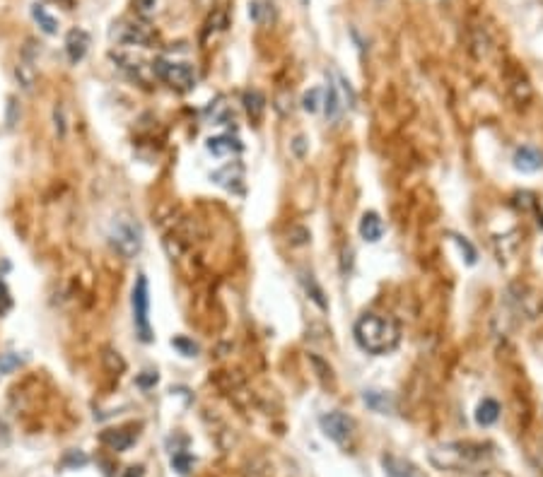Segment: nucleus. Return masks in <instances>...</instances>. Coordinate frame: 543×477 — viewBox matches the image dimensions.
Instances as JSON below:
<instances>
[{"mask_svg":"<svg viewBox=\"0 0 543 477\" xmlns=\"http://www.w3.org/2000/svg\"><path fill=\"white\" fill-rule=\"evenodd\" d=\"M319 89H311V92H307L304 94V104H302V106H304V111H316V108H319Z\"/></svg>","mask_w":543,"mask_h":477,"instance_id":"aec40b11","label":"nucleus"},{"mask_svg":"<svg viewBox=\"0 0 543 477\" xmlns=\"http://www.w3.org/2000/svg\"><path fill=\"white\" fill-rule=\"evenodd\" d=\"M89 49V34L85 30H70L68 36H65V54H68L70 63H80L85 58Z\"/></svg>","mask_w":543,"mask_h":477,"instance_id":"0eeeda50","label":"nucleus"},{"mask_svg":"<svg viewBox=\"0 0 543 477\" xmlns=\"http://www.w3.org/2000/svg\"><path fill=\"white\" fill-rule=\"evenodd\" d=\"M206 148H208V152H212L215 157H230V154L242 152V145H239V140L232 138V135H217V138H210Z\"/></svg>","mask_w":543,"mask_h":477,"instance_id":"9d476101","label":"nucleus"},{"mask_svg":"<svg viewBox=\"0 0 543 477\" xmlns=\"http://www.w3.org/2000/svg\"><path fill=\"white\" fill-rule=\"evenodd\" d=\"M10 306H12V296H10V292H8L5 282H0V314H8Z\"/></svg>","mask_w":543,"mask_h":477,"instance_id":"412c9836","label":"nucleus"},{"mask_svg":"<svg viewBox=\"0 0 543 477\" xmlns=\"http://www.w3.org/2000/svg\"><path fill=\"white\" fill-rule=\"evenodd\" d=\"M32 17H34V22L41 27V32H44V34H56V32H58V22H56L54 17L46 12V8L32 5Z\"/></svg>","mask_w":543,"mask_h":477,"instance_id":"2eb2a0df","label":"nucleus"},{"mask_svg":"<svg viewBox=\"0 0 543 477\" xmlns=\"http://www.w3.org/2000/svg\"><path fill=\"white\" fill-rule=\"evenodd\" d=\"M150 292H148V277L140 275L133 287V321L138 338L143 342H153V328H150Z\"/></svg>","mask_w":543,"mask_h":477,"instance_id":"20e7f679","label":"nucleus"},{"mask_svg":"<svg viewBox=\"0 0 543 477\" xmlns=\"http://www.w3.org/2000/svg\"><path fill=\"white\" fill-rule=\"evenodd\" d=\"M319 424H321V432L331 439V441H336L338 446H346L353 439V419L348 415L326 412L319 417Z\"/></svg>","mask_w":543,"mask_h":477,"instance_id":"423d86ee","label":"nucleus"},{"mask_svg":"<svg viewBox=\"0 0 543 477\" xmlns=\"http://www.w3.org/2000/svg\"><path fill=\"white\" fill-rule=\"evenodd\" d=\"M172 345L174 347H179L181 349L184 354H186V357H193V354L198 352V347L193 342H188V340H184V338H177V340H172Z\"/></svg>","mask_w":543,"mask_h":477,"instance_id":"5701e85b","label":"nucleus"},{"mask_svg":"<svg viewBox=\"0 0 543 477\" xmlns=\"http://www.w3.org/2000/svg\"><path fill=\"white\" fill-rule=\"evenodd\" d=\"M15 367H20V357H15V354H5V357L0 360V371H3V374L12 371Z\"/></svg>","mask_w":543,"mask_h":477,"instance_id":"b1692460","label":"nucleus"},{"mask_svg":"<svg viewBox=\"0 0 543 477\" xmlns=\"http://www.w3.org/2000/svg\"><path fill=\"white\" fill-rule=\"evenodd\" d=\"M485 451L480 443H445L430 453V461L440 470H466L483 461Z\"/></svg>","mask_w":543,"mask_h":477,"instance_id":"f03ea898","label":"nucleus"},{"mask_svg":"<svg viewBox=\"0 0 543 477\" xmlns=\"http://www.w3.org/2000/svg\"><path fill=\"white\" fill-rule=\"evenodd\" d=\"M15 73H17V80H20V84L27 89V92H30V89L34 87V70H32V65L30 63H20V65H17Z\"/></svg>","mask_w":543,"mask_h":477,"instance_id":"a211bd4d","label":"nucleus"},{"mask_svg":"<svg viewBox=\"0 0 543 477\" xmlns=\"http://www.w3.org/2000/svg\"><path fill=\"white\" fill-rule=\"evenodd\" d=\"M353 333L357 345L370 354H386L399 345V325L379 314H362Z\"/></svg>","mask_w":543,"mask_h":477,"instance_id":"f257e3e1","label":"nucleus"},{"mask_svg":"<svg viewBox=\"0 0 543 477\" xmlns=\"http://www.w3.org/2000/svg\"><path fill=\"white\" fill-rule=\"evenodd\" d=\"M381 234H384V222H381V217L377 215V212H365L360 220V236L365 242L377 244L381 239Z\"/></svg>","mask_w":543,"mask_h":477,"instance_id":"1a4fd4ad","label":"nucleus"},{"mask_svg":"<svg viewBox=\"0 0 543 477\" xmlns=\"http://www.w3.org/2000/svg\"><path fill=\"white\" fill-rule=\"evenodd\" d=\"M302 282H304L307 292H309V296L316 301V304L321 306V309H326V299H324V292H321V287L314 282V277L311 275H302Z\"/></svg>","mask_w":543,"mask_h":477,"instance_id":"f3484780","label":"nucleus"},{"mask_svg":"<svg viewBox=\"0 0 543 477\" xmlns=\"http://www.w3.org/2000/svg\"><path fill=\"white\" fill-rule=\"evenodd\" d=\"M500 419V405L498 400L493 398H483L480 400V405L476 408V422L480 424V427H493L495 422Z\"/></svg>","mask_w":543,"mask_h":477,"instance_id":"9b49d317","label":"nucleus"},{"mask_svg":"<svg viewBox=\"0 0 543 477\" xmlns=\"http://www.w3.org/2000/svg\"><path fill=\"white\" fill-rule=\"evenodd\" d=\"M543 167V154L536 148H519L514 152V169L522 174H533Z\"/></svg>","mask_w":543,"mask_h":477,"instance_id":"6e6552de","label":"nucleus"},{"mask_svg":"<svg viewBox=\"0 0 543 477\" xmlns=\"http://www.w3.org/2000/svg\"><path fill=\"white\" fill-rule=\"evenodd\" d=\"M324 111H326V118L329 121H338L343 113V104H341V97H338V89L333 82H329V87H326V99H324Z\"/></svg>","mask_w":543,"mask_h":477,"instance_id":"f8f14e48","label":"nucleus"},{"mask_svg":"<svg viewBox=\"0 0 543 477\" xmlns=\"http://www.w3.org/2000/svg\"><path fill=\"white\" fill-rule=\"evenodd\" d=\"M454 239H456V244H459V248H461V251H466V261H469L471 266H474V263H476V248L471 246L469 242H466L464 236H454Z\"/></svg>","mask_w":543,"mask_h":477,"instance_id":"4be33fe9","label":"nucleus"},{"mask_svg":"<svg viewBox=\"0 0 543 477\" xmlns=\"http://www.w3.org/2000/svg\"><path fill=\"white\" fill-rule=\"evenodd\" d=\"M54 126H56V135H58V138H65V116H63V106H60V104L54 106Z\"/></svg>","mask_w":543,"mask_h":477,"instance_id":"6ab92c4d","label":"nucleus"},{"mask_svg":"<svg viewBox=\"0 0 543 477\" xmlns=\"http://www.w3.org/2000/svg\"><path fill=\"white\" fill-rule=\"evenodd\" d=\"M102 441L107 443V446L114 448V451H126V448L133 443V434L124 432V429H111V432L102 434Z\"/></svg>","mask_w":543,"mask_h":477,"instance_id":"ddd939ff","label":"nucleus"},{"mask_svg":"<svg viewBox=\"0 0 543 477\" xmlns=\"http://www.w3.org/2000/svg\"><path fill=\"white\" fill-rule=\"evenodd\" d=\"M109 242L124 258H133L143 248V229L131 217H116L109 229Z\"/></svg>","mask_w":543,"mask_h":477,"instance_id":"7ed1b4c3","label":"nucleus"},{"mask_svg":"<svg viewBox=\"0 0 543 477\" xmlns=\"http://www.w3.org/2000/svg\"><path fill=\"white\" fill-rule=\"evenodd\" d=\"M244 108H247V113L252 118H261L263 116V108H266V99H263L261 92H256V89H249L247 94H244Z\"/></svg>","mask_w":543,"mask_h":477,"instance_id":"4468645a","label":"nucleus"},{"mask_svg":"<svg viewBox=\"0 0 543 477\" xmlns=\"http://www.w3.org/2000/svg\"><path fill=\"white\" fill-rule=\"evenodd\" d=\"M17 124V102L15 99H10V102H8V126H15Z\"/></svg>","mask_w":543,"mask_h":477,"instance_id":"a878e982","label":"nucleus"},{"mask_svg":"<svg viewBox=\"0 0 543 477\" xmlns=\"http://www.w3.org/2000/svg\"><path fill=\"white\" fill-rule=\"evenodd\" d=\"M172 465L177 467V470L181 472V475H186L188 467H191V458H188V456H174L172 458Z\"/></svg>","mask_w":543,"mask_h":477,"instance_id":"393cba45","label":"nucleus"},{"mask_svg":"<svg viewBox=\"0 0 543 477\" xmlns=\"http://www.w3.org/2000/svg\"><path fill=\"white\" fill-rule=\"evenodd\" d=\"M153 70L159 80L169 84V87H177L181 92H188V89L196 84V75H193V68L186 63H169V60H155Z\"/></svg>","mask_w":543,"mask_h":477,"instance_id":"39448f33","label":"nucleus"},{"mask_svg":"<svg viewBox=\"0 0 543 477\" xmlns=\"http://www.w3.org/2000/svg\"><path fill=\"white\" fill-rule=\"evenodd\" d=\"M148 374L150 376H140V379H138L140 386H153V384H157V371H155V374H153V371H148Z\"/></svg>","mask_w":543,"mask_h":477,"instance_id":"bb28decb","label":"nucleus"},{"mask_svg":"<svg viewBox=\"0 0 543 477\" xmlns=\"http://www.w3.org/2000/svg\"><path fill=\"white\" fill-rule=\"evenodd\" d=\"M365 403L370 405L372 410H377V412H386V410H391V400L386 398V393H379V391H365Z\"/></svg>","mask_w":543,"mask_h":477,"instance_id":"dca6fc26","label":"nucleus"}]
</instances>
